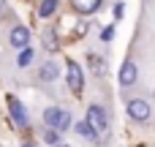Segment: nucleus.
I'll return each instance as SVG.
<instances>
[{
  "mask_svg": "<svg viewBox=\"0 0 155 147\" xmlns=\"http://www.w3.org/2000/svg\"><path fill=\"white\" fill-rule=\"evenodd\" d=\"M44 123H46V128H54L57 134H60V131H68V128L74 125L71 115H68L65 109H60V106H49V109L44 112Z\"/></svg>",
  "mask_w": 155,
  "mask_h": 147,
  "instance_id": "1",
  "label": "nucleus"
},
{
  "mask_svg": "<svg viewBox=\"0 0 155 147\" xmlns=\"http://www.w3.org/2000/svg\"><path fill=\"white\" fill-rule=\"evenodd\" d=\"M150 115H153V109H150V104H147L144 98H134V101H128V117H131V120H136V123H147Z\"/></svg>",
  "mask_w": 155,
  "mask_h": 147,
  "instance_id": "2",
  "label": "nucleus"
},
{
  "mask_svg": "<svg viewBox=\"0 0 155 147\" xmlns=\"http://www.w3.org/2000/svg\"><path fill=\"white\" fill-rule=\"evenodd\" d=\"M87 123L95 128V134H104L109 128V115L101 109V106H90L87 109Z\"/></svg>",
  "mask_w": 155,
  "mask_h": 147,
  "instance_id": "3",
  "label": "nucleus"
},
{
  "mask_svg": "<svg viewBox=\"0 0 155 147\" xmlns=\"http://www.w3.org/2000/svg\"><path fill=\"white\" fill-rule=\"evenodd\" d=\"M136 79H139V68H136V63H134V60H125L123 68H120V85H123V87H131Z\"/></svg>",
  "mask_w": 155,
  "mask_h": 147,
  "instance_id": "4",
  "label": "nucleus"
},
{
  "mask_svg": "<svg viewBox=\"0 0 155 147\" xmlns=\"http://www.w3.org/2000/svg\"><path fill=\"white\" fill-rule=\"evenodd\" d=\"M8 41H11V46H16V49H22V46H30V30H27L25 25H16V27L11 30Z\"/></svg>",
  "mask_w": 155,
  "mask_h": 147,
  "instance_id": "5",
  "label": "nucleus"
},
{
  "mask_svg": "<svg viewBox=\"0 0 155 147\" xmlns=\"http://www.w3.org/2000/svg\"><path fill=\"white\" fill-rule=\"evenodd\" d=\"M68 85L74 93H82V87H84V76H82V68L76 63H68Z\"/></svg>",
  "mask_w": 155,
  "mask_h": 147,
  "instance_id": "6",
  "label": "nucleus"
},
{
  "mask_svg": "<svg viewBox=\"0 0 155 147\" xmlns=\"http://www.w3.org/2000/svg\"><path fill=\"white\" fill-rule=\"evenodd\" d=\"M8 109H11V115H14V123L19 125V128H27V112H25V106L16 101V98H8Z\"/></svg>",
  "mask_w": 155,
  "mask_h": 147,
  "instance_id": "7",
  "label": "nucleus"
},
{
  "mask_svg": "<svg viewBox=\"0 0 155 147\" xmlns=\"http://www.w3.org/2000/svg\"><path fill=\"white\" fill-rule=\"evenodd\" d=\"M71 5H74V11H76V14L90 16V14H95V11H98L101 0H71Z\"/></svg>",
  "mask_w": 155,
  "mask_h": 147,
  "instance_id": "8",
  "label": "nucleus"
},
{
  "mask_svg": "<svg viewBox=\"0 0 155 147\" xmlns=\"http://www.w3.org/2000/svg\"><path fill=\"white\" fill-rule=\"evenodd\" d=\"M87 63H90V71H93L95 76H104V74H106V60H104L101 55H90Z\"/></svg>",
  "mask_w": 155,
  "mask_h": 147,
  "instance_id": "9",
  "label": "nucleus"
},
{
  "mask_svg": "<svg viewBox=\"0 0 155 147\" xmlns=\"http://www.w3.org/2000/svg\"><path fill=\"white\" fill-rule=\"evenodd\" d=\"M38 74H41V79H46V82H54V79H57V74H60V68H57L52 60H46V63L41 65V71H38Z\"/></svg>",
  "mask_w": 155,
  "mask_h": 147,
  "instance_id": "10",
  "label": "nucleus"
},
{
  "mask_svg": "<svg viewBox=\"0 0 155 147\" xmlns=\"http://www.w3.org/2000/svg\"><path fill=\"white\" fill-rule=\"evenodd\" d=\"M74 128H76V134H79V136H84V139H90V142H95V139H98L95 128H93V125H90L87 120H84V123H76Z\"/></svg>",
  "mask_w": 155,
  "mask_h": 147,
  "instance_id": "11",
  "label": "nucleus"
},
{
  "mask_svg": "<svg viewBox=\"0 0 155 147\" xmlns=\"http://www.w3.org/2000/svg\"><path fill=\"white\" fill-rule=\"evenodd\" d=\"M57 11V0H41V5H38V16H52Z\"/></svg>",
  "mask_w": 155,
  "mask_h": 147,
  "instance_id": "12",
  "label": "nucleus"
},
{
  "mask_svg": "<svg viewBox=\"0 0 155 147\" xmlns=\"http://www.w3.org/2000/svg\"><path fill=\"white\" fill-rule=\"evenodd\" d=\"M33 63V49L30 46H22V52H19V57H16V65L19 68H27Z\"/></svg>",
  "mask_w": 155,
  "mask_h": 147,
  "instance_id": "13",
  "label": "nucleus"
},
{
  "mask_svg": "<svg viewBox=\"0 0 155 147\" xmlns=\"http://www.w3.org/2000/svg\"><path fill=\"white\" fill-rule=\"evenodd\" d=\"M112 38H114V27H104V30H101V41H106V44H109Z\"/></svg>",
  "mask_w": 155,
  "mask_h": 147,
  "instance_id": "14",
  "label": "nucleus"
},
{
  "mask_svg": "<svg viewBox=\"0 0 155 147\" xmlns=\"http://www.w3.org/2000/svg\"><path fill=\"white\" fill-rule=\"evenodd\" d=\"M44 139H46L49 145H54V142H57V131H54V128H46V131H44Z\"/></svg>",
  "mask_w": 155,
  "mask_h": 147,
  "instance_id": "15",
  "label": "nucleus"
},
{
  "mask_svg": "<svg viewBox=\"0 0 155 147\" xmlns=\"http://www.w3.org/2000/svg\"><path fill=\"white\" fill-rule=\"evenodd\" d=\"M44 46H46L49 52H54V49H57V41H54V35H46V38H44Z\"/></svg>",
  "mask_w": 155,
  "mask_h": 147,
  "instance_id": "16",
  "label": "nucleus"
},
{
  "mask_svg": "<svg viewBox=\"0 0 155 147\" xmlns=\"http://www.w3.org/2000/svg\"><path fill=\"white\" fill-rule=\"evenodd\" d=\"M123 11H125V5H123V3H117V5H114V14H117V19L123 16Z\"/></svg>",
  "mask_w": 155,
  "mask_h": 147,
  "instance_id": "17",
  "label": "nucleus"
},
{
  "mask_svg": "<svg viewBox=\"0 0 155 147\" xmlns=\"http://www.w3.org/2000/svg\"><path fill=\"white\" fill-rule=\"evenodd\" d=\"M54 147H68V145H63V142H54Z\"/></svg>",
  "mask_w": 155,
  "mask_h": 147,
  "instance_id": "18",
  "label": "nucleus"
},
{
  "mask_svg": "<svg viewBox=\"0 0 155 147\" xmlns=\"http://www.w3.org/2000/svg\"><path fill=\"white\" fill-rule=\"evenodd\" d=\"M22 147H33V145H22Z\"/></svg>",
  "mask_w": 155,
  "mask_h": 147,
  "instance_id": "19",
  "label": "nucleus"
}]
</instances>
